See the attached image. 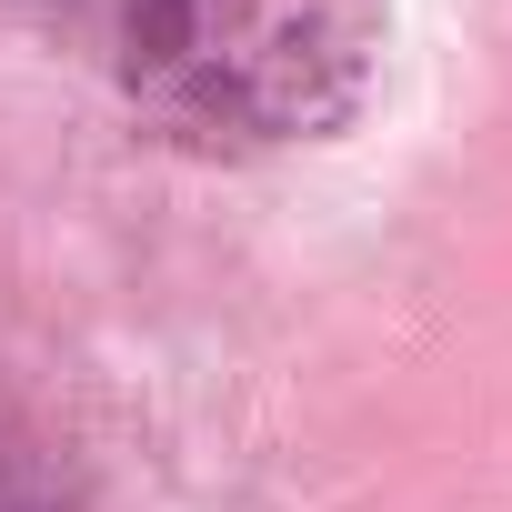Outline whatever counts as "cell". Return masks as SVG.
<instances>
[{"label": "cell", "mask_w": 512, "mask_h": 512, "mask_svg": "<svg viewBox=\"0 0 512 512\" xmlns=\"http://www.w3.org/2000/svg\"><path fill=\"white\" fill-rule=\"evenodd\" d=\"M121 91L181 141H312L362 101V0H101Z\"/></svg>", "instance_id": "obj_1"}, {"label": "cell", "mask_w": 512, "mask_h": 512, "mask_svg": "<svg viewBox=\"0 0 512 512\" xmlns=\"http://www.w3.org/2000/svg\"><path fill=\"white\" fill-rule=\"evenodd\" d=\"M0 512H81V492L51 472V452H41V442L0 432Z\"/></svg>", "instance_id": "obj_2"}]
</instances>
